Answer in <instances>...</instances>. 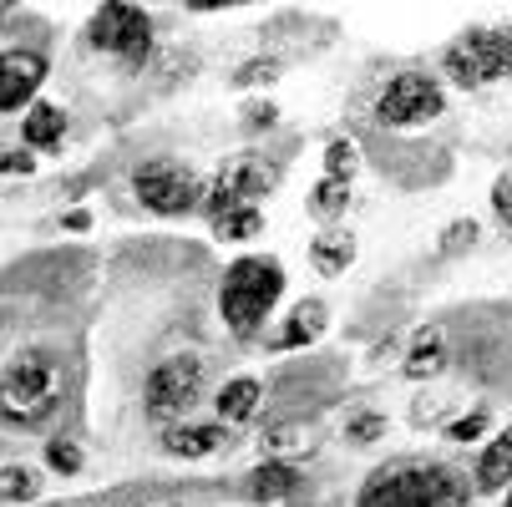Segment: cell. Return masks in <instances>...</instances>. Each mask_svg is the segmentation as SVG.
<instances>
[{"instance_id": "obj_4", "label": "cell", "mask_w": 512, "mask_h": 507, "mask_svg": "<svg viewBox=\"0 0 512 507\" xmlns=\"http://www.w3.org/2000/svg\"><path fill=\"white\" fill-rule=\"evenodd\" d=\"M87 46L112 56L122 71L137 77L158 51V26L142 6H132V0H107V6H97L92 21H87Z\"/></svg>"}, {"instance_id": "obj_9", "label": "cell", "mask_w": 512, "mask_h": 507, "mask_svg": "<svg viewBox=\"0 0 512 507\" xmlns=\"http://www.w3.org/2000/svg\"><path fill=\"white\" fill-rule=\"evenodd\" d=\"M274 188V168L259 158V153H239L229 163H218V173L208 178L203 188V219L213 224L218 213H229V208H259V198Z\"/></svg>"}, {"instance_id": "obj_29", "label": "cell", "mask_w": 512, "mask_h": 507, "mask_svg": "<svg viewBox=\"0 0 512 507\" xmlns=\"http://www.w3.org/2000/svg\"><path fill=\"white\" fill-rule=\"evenodd\" d=\"M239 122H244L249 132H264V127H274V122H279V107H274V102H264V97H259V102H244V107H239Z\"/></svg>"}, {"instance_id": "obj_31", "label": "cell", "mask_w": 512, "mask_h": 507, "mask_svg": "<svg viewBox=\"0 0 512 507\" xmlns=\"http://www.w3.org/2000/svg\"><path fill=\"white\" fill-rule=\"evenodd\" d=\"M61 229H66V234H87V229H92V213H87V208H66V213H61Z\"/></svg>"}, {"instance_id": "obj_6", "label": "cell", "mask_w": 512, "mask_h": 507, "mask_svg": "<svg viewBox=\"0 0 512 507\" xmlns=\"http://www.w3.org/2000/svg\"><path fill=\"white\" fill-rule=\"evenodd\" d=\"M447 82L462 92H482L512 77V26H472L442 51Z\"/></svg>"}, {"instance_id": "obj_15", "label": "cell", "mask_w": 512, "mask_h": 507, "mask_svg": "<svg viewBox=\"0 0 512 507\" xmlns=\"http://www.w3.org/2000/svg\"><path fill=\"white\" fill-rule=\"evenodd\" d=\"M330 330V305L325 300H300L295 310L284 315V325H279V340H274V350H305V345H315L320 335Z\"/></svg>"}, {"instance_id": "obj_10", "label": "cell", "mask_w": 512, "mask_h": 507, "mask_svg": "<svg viewBox=\"0 0 512 507\" xmlns=\"http://www.w3.org/2000/svg\"><path fill=\"white\" fill-rule=\"evenodd\" d=\"M46 51H31V46H6V56H0V112H31L41 102V82H46Z\"/></svg>"}, {"instance_id": "obj_13", "label": "cell", "mask_w": 512, "mask_h": 507, "mask_svg": "<svg viewBox=\"0 0 512 507\" xmlns=\"http://www.w3.org/2000/svg\"><path fill=\"white\" fill-rule=\"evenodd\" d=\"M264 406V381L259 376H229L224 386L213 391V421L224 426H249Z\"/></svg>"}, {"instance_id": "obj_24", "label": "cell", "mask_w": 512, "mask_h": 507, "mask_svg": "<svg viewBox=\"0 0 512 507\" xmlns=\"http://www.w3.org/2000/svg\"><path fill=\"white\" fill-rule=\"evenodd\" d=\"M477 239H482V224L477 219H452L442 229V239H436V254H442V259H462V254L477 249Z\"/></svg>"}, {"instance_id": "obj_17", "label": "cell", "mask_w": 512, "mask_h": 507, "mask_svg": "<svg viewBox=\"0 0 512 507\" xmlns=\"http://www.w3.org/2000/svg\"><path fill=\"white\" fill-rule=\"evenodd\" d=\"M315 452H320L315 426H305V421H274V426H264V457H274V462H310Z\"/></svg>"}, {"instance_id": "obj_32", "label": "cell", "mask_w": 512, "mask_h": 507, "mask_svg": "<svg viewBox=\"0 0 512 507\" xmlns=\"http://www.w3.org/2000/svg\"><path fill=\"white\" fill-rule=\"evenodd\" d=\"M0 168H6L11 178H21V173L36 168V158H31V148H16V153H6V163H0Z\"/></svg>"}, {"instance_id": "obj_30", "label": "cell", "mask_w": 512, "mask_h": 507, "mask_svg": "<svg viewBox=\"0 0 512 507\" xmlns=\"http://www.w3.org/2000/svg\"><path fill=\"white\" fill-rule=\"evenodd\" d=\"M492 213L512 229V168H502V173H497V183H492Z\"/></svg>"}, {"instance_id": "obj_33", "label": "cell", "mask_w": 512, "mask_h": 507, "mask_svg": "<svg viewBox=\"0 0 512 507\" xmlns=\"http://www.w3.org/2000/svg\"><path fill=\"white\" fill-rule=\"evenodd\" d=\"M234 6H239V0H188L183 11L188 16H213V11H234Z\"/></svg>"}, {"instance_id": "obj_25", "label": "cell", "mask_w": 512, "mask_h": 507, "mask_svg": "<svg viewBox=\"0 0 512 507\" xmlns=\"http://www.w3.org/2000/svg\"><path fill=\"white\" fill-rule=\"evenodd\" d=\"M487 426H492V411L487 406H472V411H457L442 431L457 442V447H472V442H482L487 437Z\"/></svg>"}, {"instance_id": "obj_28", "label": "cell", "mask_w": 512, "mask_h": 507, "mask_svg": "<svg viewBox=\"0 0 512 507\" xmlns=\"http://www.w3.org/2000/svg\"><path fill=\"white\" fill-rule=\"evenodd\" d=\"M340 437H345L350 447H360V442H381V437H386V416H381V411H355V416L345 421Z\"/></svg>"}, {"instance_id": "obj_11", "label": "cell", "mask_w": 512, "mask_h": 507, "mask_svg": "<svg viewBox=\"0 0 512 507\" xmlns=\"http://www.w3.org/2000/svg\"><path fill=\"white\" fill-rule=\"evenodd\" d=\"M447 360H452L447 325L426 320V325H416V330L406 335V350H401V376H406V381H416V386H426V381H436V376H447Z\"/></svg>"}, {"instance_id": "obj_21", "label": "cell", "mask_w": 512, "mask_h": 507, "mask_svg": "<svg viewBox=\"0 0 512 507\" xmlns=\"http://www.w3.org/2000/svg\"><path fill=\"white\" fill-rule=\"evenodd\" d=\"M259 234H264V213L259 208H229V213L213 219V239L218 244H249Z\"/></svg>"}, {"instance_id": "obj_14", "label": "cell", "mask_w": 512, "mask_h": 507, "mask_svg": "<svg viewBox=\"0 0 512 507\" xmlns=\"http://www.w3.org/2000/svg\"><path fill=\"white\" fill-rule=\"evenodd\" d=\"M295 487H300V462H274V457H264V462L249 467V477H244V497H249L254 507L284 502Z\"/></svg>"}, {"instance_id": "obj_20", "label": "cell", "mask_w": 512, "mask_h": 507, "mask_svg": "<svg viewBox=\"0 0 512 507\" xmlns=\"http://www.w3.org/2000/svg\"><path fill=\"white\" fill-rule=\"evenodd\" d=\"M472 487H477V492H502V487H512V421L497 431V437L487 442V452L477 457Z\"/></svg>"}, {"instance_id": "obj_1", "label": "cell", "mask_w": 512, "mask_h": 507, "mask_svg": "<svg viewBox=\"0 0 512 507\" xmlns=\"http://www.w3.org/2000/svg\"><path fill=\"white\" fill-rule=\"evenodd\" d=\"M467 497H472V482L457 467L401 457L365 477V487L355 492V507H467Z\"/></svg>"}, {"instance_id": "obj_12", "label": "cell", "mask_w": 512, "mask_h": 507, "mask_svg": "<svg viewBox=\"0 0 512 507\" xmlns=\"http://www.w3.org/2000/svg\"><path fill=\"white\" fill-rule=\"evenodd\" d=\"M224 442H229L224 421H178V426L163 431V452L183 457V462H203L213 452H224Z\"/></svg>"}, {"instance_id": "obj_19", "label": "cell", "mask_w": 512, "mask_h": 507, "mask_svg": "<svg viewBox=\"0 0 512 507\" xmlns=\"http://www.w3.org/2000/svg\"><path fill=\"white\" fill-rule=\"evenodd\" d=\"M350 198H355V183H350V178L320 173V178L310 183V193H305V213H310L320 229H330V224H340V213L350 208Z\"/></svg>"}, {"instance_id": "obj_8", "label": "cell", "mask_w": 512, "mask_h": 507, "mask_svg": "<svg viewBox=\"0 0 512 507\" xmlns=\"http://www.w3.org/2000/svg\"><path fill=\"white\" fill-rule=\"evenodd\" d=\"M447 112V87L431 77V71H396V77L376 92V107L371 117L391 132H411V127H426Z\"/></svg>"}, {"instance_id": "obj_7", "label": "cell", "mask_w": 512, "mask_h": 507, "mask_svg": "<svg viewBox=\"0 0 512 507\" xmlns=\"http://www.w3.org/2000/svg\"><path fill=\"white\" fill-rule=\"evenodd\" d=\"M127 188H132L137 208H148L153 219H183V213H198V208H203V188H208V183H203L188 163L153 153V158H142V163L132 168Z\"/></svg>"}, {"instance_id": "obj_22", "label": "cell", "mask_w": 512, "mask_h": 507, "mask_svg": "<svg viewBox=\"0 0 512 507\" xmlns=\"http://www.w3.org/2000/svg\"><path fill=\"white\" fill-rule=\"evenodd\" d=\"M41 497V467H26V462H11L0 472V502L6 507H26Z\"/></svg>"}, {"instance_id": "obj_16", "label": "cell", "mask_w": 512, "mask_h": 507, "mask_svg": "<svg viewBox=\"0 0 512 507\" xmlns=\"http://www.w3.org/2000/svg\"><path fill=\"white\" fill-rule=\"evenodd\" d=\"M350 264H355V234L340 229V224L315 229V239H310V269H315L320 279H340Z\"/></svg>"}, {"instance_id": "obj_26", "label": "cell", "mask_w": 512, "mask_h": 507, "mask_svg": "<svg viewBox=\"0 0 512 507\" xmlns=\"http://www.w3.org/2000/svg\"><path fill=\"white\" fill-rule=\"evenodd\" d=\"M46 467L61 472V477H77V472L87 467L82 442H77V437H51V442H46Z\"/></svg>"}, {"instance_id": "obj_3", "label": "cell", "mask_w": 512, "mask_h": 507, "mask_svg": "<svg viewBox=\"0 0 512 507\" xmlns=\"http://www.w3.org/2000/svg\"><path fill=\"white\" fill-rule=\"evenodd\" d=\"M61 391H66V376H61L56 350L26 345L6 360V376H0V416L31 431L61 406Z\"/></svg>"}, {"instance_id": "obj_34", "label": "cell", "mask_w": 512, "mask_h": 507, "mask_svg": "<svg viewBox=\"0 0 512 507\" xmlns=\"http://www.w3.org/2000/svg\"><path fill=\"white\" fill-rule=\"evenodd\" d=\"M502 507H512V487H507V502H502Z\"/></svg>"}, {"instance_id": "obj_35", "label": "cell", "mask_w": 512, "mask_h": 507, "mask_svg": "<svg viewBox=\"0 0 512 507\" xmlns=\"http://www.w3.org/2000/svg\"><path fill=\"white\" fill-rule=\"evenodd\" d=\"M127 507H142V502H127Z\"/></svg>"}, {"instance_id": "obj_23", "label": "cell", "mask_w": 512, "mask_h": 507, "mask_svg": "<svg viewBox=\"0 0 512 507\" xmlns=\"http://www.w3.org/2000/svg\"><path fill=\"white\" fill-rule=\"evenodd\" d=\"M284 56H274V51H264V56H249L244 66H234L229 71V82L239 87V92H249V87H269V82H279L284 77Z\"/></svg>"}, {"instance_id": "obj_27", "label": "cell", "mask_w": 512, "mask_h": 507, "mask_svg": "<svg viewBox=\"0 0 512 507\" xmlns=\"http://www.w3.org/2000/svg\"><path fill=\"white\" fill-rule=\"evenodd\" d=\"M325 173L335 178H360V148H355V137H330L325 142Z\"/></svg>"}, {"instance_id": "obj_5", "label": "cell", "mask_w": 512, "mask_h": 507, "mask_svg": "<svg viewBox=\"0 0 512 507\" xmlns=\"http://www.w3.org/2000/svg\"><path fill=\"white\" fill-rule=\"evenodd\" d=\"M203 386H208V360L193 350H178V355L158 360L148 381H142V411H148V421L158 431H168V426L188 421V411L203 401Z\"/></svg>"}, {"instance_id": "obj_18", "label": "cell", "mask_w": 512, "mask_h": 507, "mask_svg": "<svg viewBox=\"0 0 512 507\" xmlns=\"http://www.w3.org/2000/svg\"><path fill=\"white\" fill-rule=\"evenodd\" d=\"M66 112L56 107V102H36L26 117H21V148H31V153H56L61 142H66Z\"/></svg>"}, {"instance_id": "obj_2", "label": "cell", "mask_w": 512, "mask_h": 507, "mask_svg": "<svg viewBox=\"0 0 512 507\" xmlns=\"http://www.w3.org/2000/svg\"><path fill=\"white\" fill-rule=\"evenodd\" d=\"M284 264L274 254H244L224 269V279H218V320H224V330L234 340H254L264 330V320L274 315L279 295H284Z\"/></svg>"}]
</instances>
